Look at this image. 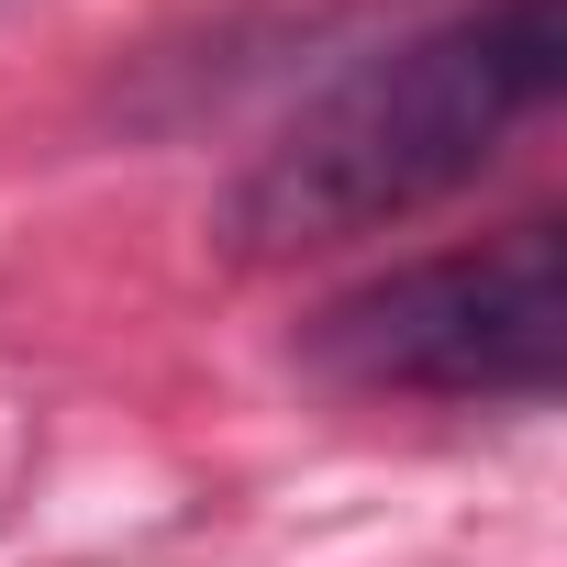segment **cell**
Instances as JSON below:
<instances>
[{
	"label": "cell",
	"mask_w": 567,
	"mask_h": 567,
	"mask_svg": "<svg viewBox=\"0 0 567 567\" xmlns=\"http://www.w3.org/2000/svg\"><path fill=\"white\" fill-rule=\"evenodd\" d=\"M556 56H567L556 0H489V12H456V23L346 68L234 178V200H223L234 256L278 267V256H323V245H357V234L434 212L545 112Z\"/></svg>",
	"instance_id": "6da1fadb"
},
{
	"label": "cell",
	"mask_w": 567,
	"mask_h": 567,
	"mask_svg": "<svg viewBox=\"0 0 567 567\" xmlns=\"http://www.w3.org/2000/svg\"><path fill=\"white\" fill-rule=\"evenodd\" d=\"M556 334H567L556 223H512L489 245H456V256L346 290L312 323V357L346 390H401V401H545Z\"/></svg>",
	"instance_id": "7a4b0ae2"
}]
</instances>
